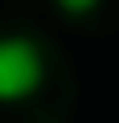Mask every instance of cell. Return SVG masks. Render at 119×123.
I'll return each mask as SVG.
<instances>
[{"instance_id": "7a4b0ae2", "label": "cell", "mask_w": 119, "mask_h": 123, "mask_svg": "<svg viewBox=\"0 0 119 123\" xmlns=\"http://www.w3.org/2000/svg\"><path fill=\"white\" fill-rule=\"evenodd\" d=\"M95 5H100V0H57V10H62V14H90Z\"/></svg>"}, {"instance_id": "6da1fadb", "label": "cell", "mask_w": 119, "mask_h": 123, "mask_svg": "<svg viewBox=\"0 0 119 123\" xmlns=\"http://www.w3.org/2000/svg\"><path fill=\"white\" fill-rule=\"evenodd\" d=\"M48 76V62L38 52V43L29 38H0V104H19L29 99Z\"/></svg>"}]
</instances>
